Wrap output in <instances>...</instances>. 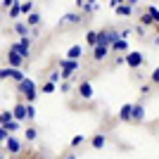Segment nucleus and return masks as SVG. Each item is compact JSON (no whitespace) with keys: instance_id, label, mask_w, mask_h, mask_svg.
I'll list each match as a JSON object with an SVG mask.
<instances>
[{"instance_id":"f257e3e1","label":"nucleus","mask_w":159,"mask_h":159,"mask_svg":"<svg viewBox=\"0 0 159 159\" xmlns=\"http://www.w3.org/2000/svg\"><path fill=\"white\" fill-rule=\"evenodd\" d=\"M60 66H62V69H60L62 76L69 81V79H71V74H76V71L81 69V62H79V60H66V57H64V60L60 62Z\"/></svg>"},{"instance_id":"f03ea898","label":"nucleus","mask_w":159,"mask_h":159,"mask_svg":"<svg viewBox=\"0 0 159 159\" xmlns=\"http://www.w3.org/2000/svg\"><path fill=\"white\" fill-rule=\"evenodd\" d=\"M12 48L21 55V57H24V60H29V57H31V38H29V36H26V38H19Z\"/></svg>"},{"instance_id":"7ed1b4c3","label":"nucleus","mask_w":159,"mask_h":159,"mask_svg":"<svg viewBox=\"0 0 159 159\" xmlns=\"http://www.w3.org/2000/svg\"><path fill=\"white\" fill-rule=\"evenodd\" d=\"M24 62H26V60H24V57H21L14 48H10V50H7V66H12V69H21V66H24Z\"/></svg>"},{"instance_id":"20e7f679","label":"nucleus","mask_w":159,"mask_h":159,"mask_svg":"<svg viewBox=\"0 0 159 159\" xmlns=\"http://www.w3.org/2000/svg\"><path fill=\"white\" fill-rule=\"evenodd\" d=\"M143 62H145L143 52H138V50H133V52H126V64L131 66V69H138V66H143Z\"/></svg>"},{"instance_id":"39448f33","label":"nucleus","mask_w":159,"mask_h":159,"mask_svg":"<svg viewBox=\"0 0 159 159\" xmlns=\"http://www.w3.org/2000/svg\"><path fill=\"white\" fill-rule=\"evenodd\" d=\"M21 147H24V143H21L17 135H10V138H7V143H5V150H7L10 154H19Z\"/></svg>"},{"instance_id":"423d86ee","label":"nucleus","mask_w":159,"mask_h":159,"mask_svg":"<svg viewBox=\"0 0 159 159\" xmlns=\"http://www.w3.org/2000/svg\"><path fill=\"white\" fill-rule=\"evenodd\" d=\"M119 119L124 121V124H133V105L128 102V105H124L119 109Z\"/></svg>"},{"instance_id":"0eeeda50","label":"nucleus","mask_w":159,"mask_h":159,"mask_svg":"<svg viewBox=\"0 0 159 159\" xmlns=\"http://www.w3.org/2000/svg\"><path fill=\"white\" fill-rule=\"evenodd\" d=\"M79 95H81L83 100H93V83H90V81L79 83Z\"/></svg>"},{"instance_id":"6e6552de","label":"nucleus","mask_w":159,"mask_h":159,"mask_svg":"<svg viewBox=\"0 0 159 159\" xmlns=\"http://www.w3.org/2000/svg\"><path fill=\"white\" fill-rule=\"evenodd\" d=\"M109 50H112L109 45H95V48H93V60H95V62H102L107 55H109Z\"/></svg>"},{"instance_id":"1a4fd4ad","label":"nucleus","mask_w":159,"mask_h":159,"mask_svg":"<svg viewBox=\"0 0 159 159\" xmlns=\"http://www.w3.org/2000/svg\"><path fill=\"white\" fill-rule=\"evenodd\" d=\"M12 116H14L17 121H21V124H24V121H26V105L17 102V105L12 107Z\"/></svg>"},{"instance_id":"9d476101","label":"nucleus","mask_w":159,"mask_h":159,"mask_svg":"<svg viewBox=\"0 0 159 159\" xmlns=\"http://www.w3.org/2000/svg\"><path fill=\"white\" fill-rule=\"evenodd\" d=\"M36 88V83H33L31 79H24L21 83H17V95H26L29 90H33Z\"/></svg>"},{"instance_id":"9b49d317","label":"nucleus","mask_w":159,"mask_h":159,"mask_svg":"<svg viewBox=\"0 0 159 159\" xmlns=\"http://www.w3.org/2000/svg\"><path fill=\"white\" fill-rule=\"evenodd\" d=\"M81 19H83V17H81L79 12H66L60 19V24H81Z\"/></svg>"},{"instance_id":"f8f14e48","label":"nucleus","mask_w":159,"mask_h":159,"mask_svg":"<svg viewBox=\"0 0 159 159\" xmlns=\"http://www.w3.org/2000/svg\"><path fill=\"white\" fill-rule=\"evenodd\" d=\"M143 121H145V107L133 105V124H143Z\"/></svg>"},{"instance_id":"ddd939ff","label":"nucleus","mask_w":159,"mask_h":159,"mask_svg":"<svg viewBox=\"0 0 159 159\" xmlns=\"http://www.w3.org/2000/svg\"><path fill=\"white\" fill-rule=\"evenodd\" d=\"M90 143H93V147H95V150H102V147L107 145V135H105V133H95Z\"/></svg>"},{"instance_id":"4468645a","label":"nucleus","mask_w":159,"mask_h":159,"mask_svg":"<svg viewBox=\"0 0 159 159\" xmlns=\"http://www.w3.org/2000/svg\"><path fill=\"white\" fill-rule=\"evenodd\" d=\"M81 55H83V48L81 45H71L66 50V60H81Z\"/></svg>"},{"instance_id":"2eb2a0df","label":"nucleus","mask_w":159,"mask_h":159,"mask_svg":"<svg viewBox=\"0 0 159 159\" xmlns=\"http://www.w3.org/2000/svg\"><path fill=\"white\" fill-rule=\"evenodd\" d=\"M133 12H135V7H133V5H128V2H124V5H119V7H116V14H119V17H131Z\"/></svg>"},{"instance_id":"dca6fc26","label":"nucleus","mask_w":159,"mask_h":159,"mask_svg":"<svg viewBox=\"0 0 159 159\" xmlns=\"http://www.w3.org/2000/svg\"><path fill=\"white\" fill-rule=\"evenodd\" d=\"M29 29H31V26H29L26 21H17V24H14V31L19 33L21 38H26V36H29Z\"/></svg>"},{"instance_id":"f3484780","label":"nucleus","mask_w":159,"mask_h":159,"mask_svg":"<svg viewBox=\"0 0 159 159\" xmlns=\"http://www.w3.org/2000/svg\"><path fill=\"white\" fill-rule=\"evenodd\" d=\"M112 50H114V52H126V50H128V40L119 38L116 43H112Z\"/></svg>"},{"instance_id":"a211bd4d","label":"nucleus","mask_w":159,"mask_h":159,"mask_svg":"<svg viewBox=\"0 0 159 159\" xmlns=\"http://www.w3.org/2000/svg\"><path fill=\"white\" fill-rule=\"evenodd\" d=\"M2 128H5V131L10 133V135H14V133H17V131H19V128H21V121L12 119V121H10V124H5V126H2Z\"/></svg>"},{"instance_id":"6ab92c4d","label":"nucleus","mask_w":159,"mask_h":159,"mask_svg":"<svg viewBox=\"0 0 159 159\" xmlns=\"http://www.w3.org/2000/svg\"><path fill=\"white\" fill-rule=\"evenodd\" d=\"M7 14H10V19H17V17L21 14V2H19V0H14V5L7 10Z\"/></svg>"},{"instance_id":"aec40b11","label":"nucleus","mask_w":159,"mask_h":159,"mask_svg":"<svg viewBox=\"0 0 159 159\" xmlns=\"http://www.w3.org/2000/svg\"><path fill=\"white\" fill-rule=\"evenodd\" d=\"M81 10H83L86 14H95L98 12V0H86V5L81 7Z\"/></svg>"},{"instance_id":"412c9836","label":"nucleus","mask_w":159,"mask_h":159,"mask_svg":"<svg viewBox=\"0 0 159 159\" xmlns=\"http://www.w3.org/2000/svg\"><path fill=\"white\" fill-rule=\"evenodd\" d=\"M26 24H29V26H38V24H40V14L38 12H31V14H29V17H26Z\"/></svg>"},{"instance_id":"4be33fe9","label":"nucleus","mask_w":159,"mask_h":159,"mask_svg":"<svg viewBox=\"0 0 159 159\" xmlns=\"http://www.w3.org/2000/svg\"><path fill=\"white\" fill-rule=\"evenodd\" d=\"M86 43H88L90 48L98 45V31H88V33H86Z\"/></svg>"},{"instance_id":"5701e85b","label":"nucleus","mask_w":159,"mask_h":159,"mask_svg":"<svg viewBox=\"0 0 159 159\" xmlns=\"http://www.w3.org/2000/svg\"><path fill=\"white\" fill-rule=\"evenodd\" d=\"M140 26H154V19L147 12H143V14H140Z\"/></svg>"},{"instance_id":"b1692460","label":"nucleus","mask_w":159,"mask_h":159,"mask_svg":"<svg viewBox=\"0 0 159 159\" xmlns=\"http://www.w3.org/2000/svg\"><path fill=\"white\" fill-rule=\"evenodd\" d=\"M145 12H147V14H150V17H152V19H154V24H159V7L150 5V7H147V10H145Z\"/></svg>"},{"instance_id":"393cba45","label":"nucleus","mask_w":159,"mask_h":159,"mask_svg":"<svg viewBox=\"0 0 159 159\" xmlns=\"http://www.w3.org/2000/svg\"><path fill=\"white\" fill-rule=\"evenodd\" d=\"M14 116H12V109L10 112H0V126H5V124H10Z\"/></svg>"},{"instance_id":"a878e982","label":"nucleus","mask_w":159,"mask_h":159,"mask_svg":"<svg viewBox=\"0 0 159 159\" xmlns=\"http://www.w3.org/2000/svg\"><path fill=\"white\" fill-rule=\"evenodd\" d=\"M24 79H26V76H24V71H21V69H14V71H12V81H14V86H17V83H21Z\"/></svg>"},{"instance_id":"bb28decb","label":"nucleus","mask_w":159,"mask_h":159,"mask_svg":"<svg viewBox=\"0 0 159 159\" xmlns=\"http://www.w3.org/2000/svg\"><path fill=\"white\" fill-rule=\"evenodd\" d=\"M36 98H38V88H33V90H29V93L24 95V100H26V105H31V102H36Z\"/></svg>"},{"instance_id":"cd10ccee","label":"nucleus","mask_w":159,"mask_h":159,"mask_svg":"<svg viewBox=\"0 0 159 159\" xmlns=\"http://www.w3.org/2000/svg\"><path fill=\"white\" fill-rule=\"evenodd\" d=\"M12 66H2V69H0V81H5V79H12Z\"/></svg>"},{"instance_id":"c85d7f7f","label":"nucleus","mask_w":159,"mask_h":159,"mask_svg":"<svg viewBox=\"0 0 159 159\" xmlns=\"http://www.w3.org/2000/svg\"><path fill=\"white\" fill-rule=\"evenodd\" d=\"M36 138H38V131H36V126H29V128H26V140H29V143H33Z\"/></svg>"},{"instance_id":"c756f323","label":"nucleus","mask_w":159,"mask_h":159,"mask_svg":"<svg viewBox=\"0 0 159 159\" xmlns=\"http://www.w3.org/2000/svg\"><path fill=\"white\" fill-rule=\"evenodd\" d=\"M55 86H57V83H52V81H48V83H43V88H40V93H45V95L55 93Z\"/></svg>"},{"instance_id":"7c9ffc66","label":"nucleus","mask_w":159,"mask_h":159,"mask_svg":"<svg viewBox=\"0 0 159 159\" xmlns=\"http://www.w3.org/2000/svg\"><path fill=\"white\" fill-rule=\"evenodd\" d=\"M31 12H33V2H31V0H26V2H21V14H26V17H29Z\"/></svg>"},{"instance_id":"2f4dec72","label":"nucleus","mask_w":159,"mask_h":159,"mask_svg":"<svg viewBox=\"0 0 159 159\" xmlns=\"http://www.w3.org/2000/svg\"><path fill=\"white\" fill-rule=\"evenodd\" d=\"M33 119H36V107L26 105V121H33Z\"/></svg>"},{"instance_id":"473e14b6","label":"nucleus","mask_w":159,"mask_h":159,"mask_svg":"<svg viewBox=\"0 0 159 159\" xmlns=\"http://www.w3.org/2000/svg\"><path fill=\"white\" fill-rule=\"evenodd\" d=\"M107 31H109V43H116V40L121 38V33H119V31H112V29H107Z\"/></svg>"},{"instance_id":"72a5a7b5","label":"nucleus","mask_w":159,"mask_h":159,"mask_svg":"<svg viewBox=\"0 0 159 159\" xmlns=\"http://www.w3.org/2000/svg\"><path fill=\"white\" fill-rule=\"evenodd\" d=\"M83 140H86V138H83V135H74V138H71V143H69V145H71V147H79L81 143H83Z\"/></svg>"},{"instance_id":"f704fd0d","label":"nucleus","mask_w":159,"mask_h":159,"mask_svg":"<svg viewBox=\"0 0 159 159\" xmlns=\"http://www.w3.org/2000/svg\"><path fill=\"white\" fill-rule=\"evenodd\" d=\"M7 138H10V133H7L2 126H0V145H5V143H7Z\"/></svg>"},{"instance_id":"c9c22d12","label":"nucleus","mask_w":159,"mask_h":159,"mask_svg":"<svg viewBox=\"0 0 159 159\" xmlns=\"http://www.w3.org/2000/svg\"><path fill=\"white\" fill-rule=\"evenodd\" d=\"M60 79H62V71H52L50 74V81H52V83H60Z\"/></svg>"},{"instance_id":"e433bc0d","label":"nucleus","mask_w":159,"mask_h":159,"mask_svg":"<svg viewBox=\"0 0 159 159\" xmlns=\"http://www.w3.org/2000/svg\"><path fill=\"white\" fill-rule=\"evenodd\" d=\"M60 90L62 93H69V90H71V81H64V83L60 86Z\"/></svg>"},{"instance_id":"4c0bfd02","label":"nucleus","mask_w":159,"mask_h":159,"mask_svg":"<svg viewBox=\"0 0 159 159\" xmlns=\"http://www.w3.org/2000/svg\"><path fill=\"white\" fill-rule=\"evenodd\" d=\"M150 81H152V83H159V66H157V69H154V71H152V76H150Z\"/></svg>"},{"instance_id":"58836bf2","label":"nucleus","mask_w":159,"mask_h":159,"mask_svg":"<svg viewBox=\"0 0 159 159\" xmlns=\"http://www.w3.org/2000/svg\"><path fill=\"white\" fill-rule=\"evenodd\" d=\"M119 33H121V38H128L133 31H131V29H124V31H119Z\"/></svg>"},{"instance_id":"ea45409f","label":"nucleus","mask_w":159,"mask_h":159,"mask_svg":"<svg viewBox=\"0 0 159 159\" xmlns=\"http://www.w3.org/2000/svg\"><path fill=\"white\" fill-rule=\"evenodd\" d=\"M12 5H14V0H2V7H7V10H10Z\"/></svg>"},{"instance_id":"a19ab883","label":"nucleus","mask_w":159,"mask_h":159,"mask_svg":"<svg viewBox=\"0 0 159 159\" xmlns=\"http://www.w3.org/2000/svg\"><path fill=\"white\" fill-rule=\"evenodd\" d=\"M135 33H138V36H145V26H135Z\"/></svg>"},{"instance_id":"79ce46f5","label":"nucleus","mask_w":159,"mask_h":159,"mask_svg":"<svg viewBox=\"0 0 159 159\" xmlns=\"http://www.w3.org/2000/svg\"><path fill=\"white\" fill-rule=\"evenodd\" d=\"M64 159H79V157H76V154H66Z\"/></svg>"},{"instance_id":"37998d69","label":"nucleus","mask_w":159,"mask_h":159,"mask_svg":"<svg viewBox=\"0 0 159 159\" xmlns=\"http://www.w3.org/2000/svg\"><path fill=\"white\" fill-rule=\"evenodd\" d=\"M126 2H128V5H133V7H135V2H138V0H126Z\"/></svg>"},{"instance_id":"c03bdc74","label":"nucleus","mask_w":159,"mask_h":159,"mask_svg":"<svg viewBox=\"0 0 159 159\" xmlns=\"http://www.w3.org/2000/svg\"><path fill=\"white\" fill-rule=\"evenodd\" d=\"M154 45H159V36H157V38H154Z\"/></svg>"},{"instance_id":"a18cd8bd","label":"nucleus","mask_w":159,"mask_h":159,"mask_svg":"<svg viewBox=\"0 0 159 159\" xmlns=\"http://www.w3.org/2000/svg\"><path fill=\"white\" fill-rule=\"evenodd\" d=\"M0 157H2V150H0Z\"/></svg>"},{"instance_id":"49530a36","label":"nucleus","mask_w":159,"mask_h":159,"mask_svg":"<svg viewBox=\"0 0 159 159\" xmlns=\"http://www.w3.org/2000/svg\"><path fill=\"white\" fill-rule=\"evenodd\" d=\"M0 159H5V157H0Z\"/></svg>"}]
</instances>
